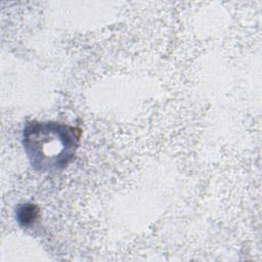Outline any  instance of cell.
Returning <instances> with one entry per match:
<instances>
[{
	"label": "cell",
	"mask_w": 262,
	"mask_h": 262,
	"mask_svg": "<svg viewBox=\"0 0 262 262\" xmlns=\"http://www.w3.org/2000/svg\"><path fill=\"white\" fill-rule=\"evenodd\" d=\"M81 130L56 122L33 121L26 125L23 144L32 167L41 173L66 168L74 159Z\"/></svg>",
	"instance_id": "1"
},
{
	"label": "cell",
	"mask_w": 262,
	"mask_h": 262,
	"mask_svg": "<svg viewBox=\"0 0 262 262\" xmlns=\"http://www.w3.org/2000/svg\"><path fill=\"white\" fill-rule=\"evenodd\" d=\"M39 208L35 204H23L16 210V219L24 226L32 225L38 218Z\"/></svg>",
	"instance_id": "2"
}]
</instances>
